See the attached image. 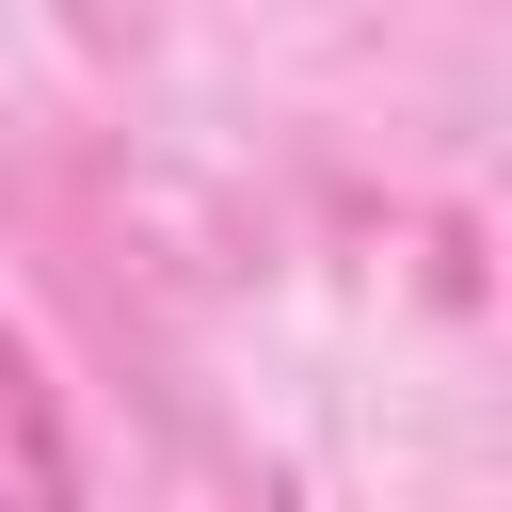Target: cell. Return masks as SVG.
<instances>
[{
    "label": "cell",
    "instance_id": "cell-1",
    "mask_svg": "<svg viewBox=\"0 0 512 512\" xmlns=\"http://www.w3.org/2000/svg\"><path fill=\"white\" fill-rule=\"evenodd\" d=\"M48 496H80V432L48 400V352L0 320V512H48Z\"/></svg>",
    "mask_w": 512,
    "mask_h": 512
}]
</instances>
